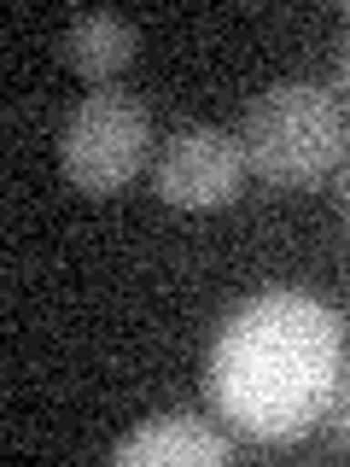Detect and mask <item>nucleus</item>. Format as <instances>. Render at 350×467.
Here are the masks:
<instances>
[{"label":"nucleus","mask_w":350,"mask_h":467,"mask_svg":"<svg viewBox=\"0 0 350 467\" xmlns=\"http://www.w3.org/2000/svg\"><path fill=\"white\" fill-rule=\"evenodd\" d=\"M345 327L310 292H262L240 304L204 362L211 409L240 438L292 444L339 391Z\"/></svg>","instance_id":"1"},{"label":"nucleus","mask_w":350,"mask_h":467,"mask_svg":"<svg viewBox=\"0 0 350 467\" xmlns=\"http://www.w3.org/2000/svg\"><path fill=\"white\" fill-rule=\"evenodd\" d=\"M240 152L269 187H315L345 158V111L315 82H274L240 117Z\"/></svg>","instance_id":"2"},{"label":"nucleus","mask_w":350,"mask_h":467,"mask_svg":"<svg viewBox=\"0 0 350 467\" xmlns=\"http://www.w3.org/2000/svg\"><path fill=\"white\" fill-rule=\"evenodd\" d=\"M152 117L135 94H88L58 129V170L88 199H111L146 164Z\"/></svg>","instance_id":"3"},{"label":"nucleus","mask_w":350,"mask_h":467,"mask_svg":"<svg viewBox=\"0 0 350 467\" xmlns=\"http://www.w3.org/2000/svg\"><path fill=\"white\" fill-rule=\"evenodd\" d=\"M152 187L175 211H222V204H233L245 187L240 135H222L211 123L175 129L164 140V152H158V164H152Z\"/></svg>","instance_id":"4"},{"label":"nucleus","mask_w":350,"mask_h":467,"mask_svg":"<svg viewBox=\"0 0 350 467\" xmlns=\"http://www.w3.org/2000/svg\"><path fill=\"white\" fill-rule=\"evenodd\" d=\"M228 438L199 415H158L117 444V467H222Z\"/></svg>","instance_id":"5"},{"label":"nucleus","mask_w":350,"mask_h":467,"mask_svg":"<svg viewBox=\"0 0 350 467\" xmlns=\"http://www.w3.org/2000/svg\"><path fill=\"white\" fill-rule=\"evenodd\" d=\"M135 53H140V36H135V24L117 18V12H82V18L65 29V41H58V58H65L82 82L123 77V70L135 65Z\"/></svg>","instance_id":"6"},{"label":"nucleus","mask_w":350,"mask_h":467,"mask_svg":"<svg viewBox=\"0 0 350 467\" xmlns=\"http://www.w3.org/2000/svg\"><path fill=\"white\" fill-rule=\"evenodd\" d=\"M339 88H345V99H350V47H345V58H339Z\"/></svg>","instance_id":"7"},{"label":"nucleus","mask_w":350,"mask_h":467,"mask_svg":"<svg viewBox=\"0 0 350 467\" xmlns=\"http://www.w3.org/2000/svg\"><path fill=\"white\" fill-rule=\"evenodd\" d=\"M339 427H345V438H350V398H345V409H339Z\"/></svg>","instance_id":"8"},{"label":"nucleus","mask_w":350,"mask_h":467,"mask_svg":"<svg viewBox=\"0 0 350 467\" xmlns=\"http://www.w3.org/2000/svg\"><path fill=\"white\" fill-rule=\"evenodd\" d=\"M345 223H350V175H345Z\"/></svg>","instance_id":"9"}]
</instances>
